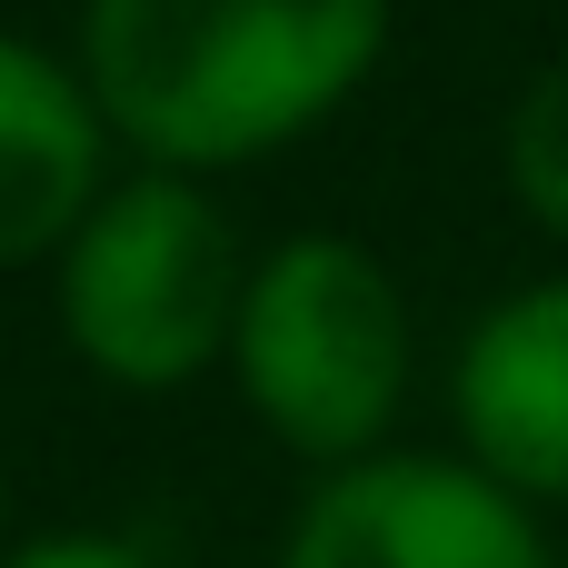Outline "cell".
<instances>
[{"mask_svg": "<svg viewBox=\"0 0 568 568\" xmlns=\"http://www.w3.org/2000/svg\"><path fill=\"white\" fill-rule=\"evenodd\" d=\"M389 40L399 0H80L60 50L120 160L230 180L329 130Z\"/></svg>", "mask_w": 568, "mask_h": 568, "instance_id": "obj_1", "label": "cell"}, {"mask_svg": "<svg viewBox=\"0 0 568 568\" xmlns=\"http://www.w3.org/2000/svg\"><path fill=\"white\" fill-rule=\"evenodd\" d=\"M220 379L240 389L260 439L300 459L310 479L399 449V409L419 379L409 280L359 230H280L270 250H250Z\"/></svg>", "mask_w": 568, "mask_h": 568, "instance_id": "obj_2", "label": "cell"}, {"mask_svg": "<svg viewBox=\"0 0 568 568\" xmlns=\"http://www.w3.org/2000/svg\"><path fill=\"white\" fill-rule=\"evenodd\" d=\"M40 280H50L60 349L100 389L170 399V389H200V379L230 369L250 240H240L220 180L120 160L110 190L80 210V230L60 240V260Z\"/></svg>", "mask_w": 568, "mask_h": 568, "instance_id": "obj_3", "label": "cell"}, {"mask_svg": "<svg viewBox=\"0 0 568 568\" xmlns=\"http://www.w3.org/2000/svg\"><path fill=\"white\" fill-rule=\"evenodd\" d=\"M270 568H559L549 519L459 449H379L300 489Z\"/></svg>", "mask_w": 568, "mask_h": 568, "instance_id": "obj_4", "label": "cell"}, {"mask_svg": "<svg viewBox=\"0 0 568 568\" xmlns=\"http://www.w3.org/2000/svg\"><path fill=\"white\" fill-rule=\"evenodd\" d=\"M449 449L539 519L568 509V270L499 290L449 349Z\"/></svg>", "mask_w": 568, "mask_h": 568, "instance_id": "obj_5", "label": "cell"}, {"mask_svg": "<svg viewBox=\"0 0 568 568\" xmlns=\"http://www.w3.org/2000/svg\"><path fill=\"white\" fill-rule=\"evenodd\" d=\"M110 170H120V150H110L70 50L0 30V280L50 270L60 240L80 230V210L110 190Z\"/></svg>", "mask_w": 568, "mask_h": 568, "instance_id": "obj_6", "label": "cell"}, {"mask_svg": "<svg viewBox=\"0 0 568 568\" xmlns=\"http://www.w3.org/2000/svg\"><path fill=\"white\" fill-rule=\"evenodd\" d=\"M499 180H509V210L539 240L568 250V50H549L509 90V110H499Z\"/></svg>", "mask_w": 568, "mask_h": 568, "instance_id": "obj_7", "label": "cell"}, {"mask_svg": "<svg viewBox=\"0 0 568 568\" xmlns=\"http://www.w3.org/2000/svg\"><path fill=\"white\" fill-rule=\"evenodd\" d=\"M0 568H160L150 539H130V529H100V519H70V529H20Z\"/></svg>", "mask_w": 568, "mask_h": 568, "instance_id": "obj_8", "label": "cell"}, {"mask_svg": "<svg viewBox=\"0 0 568 568\" xmlns=\"http://www.w3.org/2000/svg\"><path fill=\"white\" fill-rule=\"evenodd\" d=\"M0 549H10V459H0Z\"/></svg>", "mask_w": 568, "mask_h": 568, "instance_id": "obj_9", "label": "cell"}]
</instances>
